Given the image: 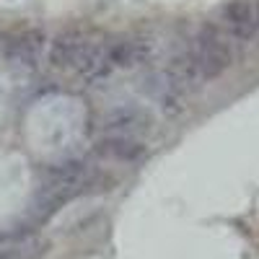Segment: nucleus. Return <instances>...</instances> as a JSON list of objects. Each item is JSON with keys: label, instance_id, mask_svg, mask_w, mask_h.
I'll list each match as a JSON object with an SVG mask.
<instances>
[{"label": "nucleus", "instance_id": "f257e3e1", "mask_svg": "<svg viewBox=\"0 0 259 259\" xmlns=\"http://www.w3.org/2000/svg\"><path fill=\"white\" fill-rule=\"evenodd\" d=\"M91 182H94V166H89L85 161H65L47 168L29 207L31 221L34 223L50 221L62 205H68L73 197L83 194Z\"/></svg>", "mask_w": 259, "mask_h": 259}, {"label": "nucleus", "instance_id": "f03ea898", "mask_svg": "<svg viewBox=\"0 0 259 259\" xmlns=\"http://www.w3.org/2000/svg\"><path fill=\"white\" fill-rule=\"evenodd\" d=\"M187 55H189V62H192L194 75H197L200 83H210L215 78H221L233 65L231 41L215 26H202L194 34V39L187 47Z\"/></svg>", "mask_w": 259, "mask_h": 259}, {"label": "nucleus", "instance_id": "7ed1b4c3", "mask_svg": "<svg viewBox=\"0 0 259 259\" xmlns=\"http://www.w3.org/2000/svg\"><path fill=\"white\" fill-rule=\"evenodd\" d=\"M45 47H47V34L41 29H29V31H21L13 34L8 39H3V57L11 68L16 70H36L41 57H45Z\"/></svg>", "mask_w": 259, "mask_h": 259}, {"label": "nucleus", "instance_id": "20e7f679", "mask_svg": "<svg viewBox=\"0 0 259 259\" xmlns=\"http://www.w3.org/2000/svg\"><path fill=\"white\" fill-rule=\"evenodd\" d=\"M221 31L236 41L259 39V3L256 0H228L221 8Z\"/></svg>", "mask_w": 259, "mask_h": 259}, {"label": "nucleus", "instance_id": "39448f33", "mask_svg": "<svg viewBox=\"0 0 259 259\" xmlns=\"http://www.w3.org/2000/svg\"><path fill=\"white\" fill-rule=\"evenodd\" d=\"M91 45V39L85 36V31L80 29H65L60 31L47 47V62L52 70H75V65L80 60V55L85 52V47Z\"/></svg>", "mask_w": 259, "mask_h": 259}, {"label": "nucleus", "instance_id": "423d86ee", "mask_svg": "<svg viewBox=\"0 0 259 259\" xmlns=\"http://www.w3.org/2000/svg\"><path fill=\"white\" fill-rule=\"evenodd\" d=\"M150 114L138 106H117L101 117V133L109 138H140L150 130Z\"/></svg>", "mask_w": 259, "mask_h": 259}, {"label": "nucleus", "instance_id": "0eeeda50", "mask_svg": "<svg viewBox=\"0 0 259 259\" xmlns=\"http://www.w3.org/2000/svg\"><path fill=\"white\" fill-rule=\"evenodd\" d=\"M114 68H112V60H109V45H91L85 47V52L80 55L78 65H75V75L85 83H96L101 78H106Z\"/></svg>", "mask_w": 259, "mask_h": 259}, {"label": "nucleus", "instance_id": "6e6552de", "mask_svg": "<svg viewBox=\"0 0 259 259\" xmlns=\"http://www.w3.org/2000/svg\"><path fill=\"white\" fill-rule=\"evenodd\" d=\"M94 153L101 156V158L133 163V161L145 156V145L140 140H135V138H109V135H104V138L96 140Z\"/></svg>", "mask_w": 259, "mask_h": 259}, {"label": "nucleus", "instance_id": "1a4fd4ad", "mask_svg": "<svg viewBox=\"0 0 259 259\" xmlns=\"http://www.w3.org/2000/svg\"><path fill=\"white\" fill-rule=\"evenodd\" d=\"M0 52H3V39H0Z\"/></svg>", "mask_w": 259, "mask_h": 259}]
</instances>
